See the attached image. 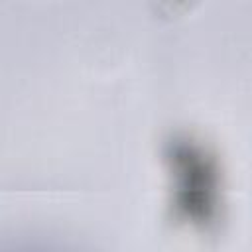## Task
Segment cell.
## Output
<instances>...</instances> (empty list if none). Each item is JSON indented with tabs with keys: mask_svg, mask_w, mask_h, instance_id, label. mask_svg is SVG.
<instances>
[{
	"mask_svg": "<svg viewBox=\"0 0 252 252\" xmlns=\"http://www.w3.org/2000/svg\"><path fill=\"white\" fill-rule=\"evenodd\" d=\"M33 252H37V250H33Z\"/></svg>",
	"mask_w": 252,
	"mask_h": 252,
	"instance_id": "6da1fadb",
	"label": "cell"
}]
</instances>
